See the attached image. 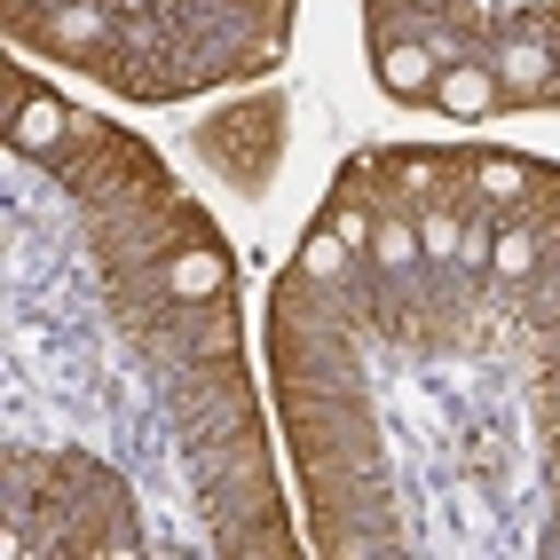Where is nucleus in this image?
Listing matches in <instances>:
<instances>
[{
    "label": "nucleus",
    "mask_w": 560,
    "mask_h": 560,
    "mask_svg": "<svg viewBox=\"0 0 560 560\" xmlns=\"http://www.w3.org/2000/svg\"><path fill=\"white\" fill-rule=\"evenodd\" d=\"M545 269V237H537V221H521V213H505L498 221V237H490V284H529Z\"/></svg>",
    "instance_id": "nucleus-9"
},
{
    "label": "nucleus",
    "mask_w": 560,
    "mask_h": 560,
    "mask_svg": "<svg viewBox=\"0 0 560 560\" xmlns=\"http://www.w3.org/2000/svg\"><path fill=\"white\" fill-rule=\"evenodd\" d=\"M159 284H166V301H230V284H237V269H230V245L221 237H182L166 260H159Z\"/></svg>",
    "instance_id": "nucleus-4"
},
{
    "label": "nucleus",
    "mask_w": 560,
    "mask_h": 560,
    "mask_svg": "<svg viewBox=\"0 0 560 560\" xmlns=\"http://www.w3.org/2000/svg\"><path fill=\"white\" fill-rule=\"evenodd\" d=\"M198 151L221 182H237V190H269V174L284 159V103L277 95H245L230 110H213L198 127Z\"/></svg>",
    "instance_id": "nucleus-1"
},
{
    "label": "nucleus",
    "mask_w": 560,
    "mask_h": 560,
    "mask_svg": "<svg viewBox=\"0 0 560 560\" xmlns=\"http://www.w3.org/2000/svg\"><path fill=\"white\" fill-rule=\"evenodd\" d=\"M410 269H427L419 221H410V213H380V237H371V277H410Z\"/></svg>",
    "instance_id": "nucleus-11"
},
{
    "label": "nucleus",
    "mask_w": 560,
    "mask_h": 560,
    "mask_svg": "<svg viewBox=\"0 0 560 560\" xmlns=\"http://www.w3.org/2000/svg\"><path fill=\"white\" fill-rule=\"evenodd\" d=\"M159 410H166V427L182 442H206V434H230L245 419H260L253 410V380H245V355L230 363H182V371H159Z\"/></svg>",
    "instance_id": "nucleus-2"
},
{
    "label": "nucleus",
    "mask_w": 560,
    "mask_h": 560,
    "mask_svg": "<svg viewBox=\"0 0 560 560\" xmlns=\"http://www.w3.org/2000/svg\"><path fill=\"white\" fill-rule=\"evenodd\" d=\"M490 71H498V88L505 103H552L560 95V32L552 24H498L490 32Z\"/></svg>",
    "instance_id": "nucleus-3"
},
{
    "label": "nucleus",
    "mask_w": 560,
    "mask_h": 560,
    "mask_svg": "<svg viewBox=\"0 0 560 560\" xmlns=\"http://www.w3.org/2000/svg\"><path fill=\"white\" fill-rule=\"evenodd\" d=\"M292 269H301L308 284H324V292H340V284L363 277V253L340 245V230H324V221H316V230L301 237V253H292Z\"/></svg>",
    "instance_id": "nucleus-10"
},
{
    "label": "nucleus",
    "mask_w": 560,
    "mask_h": 560,
    "mask_svg": "<svg viewBox=\"0 0 560 560\" xmlns=\"http://www.w3.org/2000/svg\"><path fill=\"white\" fill-rule=\"evenodd\" d=\"M529 182H537V166L513 159V151H481V159H466V198H474L481 213H498V221L529 206Z\"/></svg>",
    "instance_id": "nucleus-7"
},
{
    "label": "nucleus",
    "mask_w": 560,
    "mask_h": 560,
    "mask_svg": "<svg viewBox=\"0 0 560 560\" xmlns=\"http://www.w3.org/2000/svg\"><path fill=\"white\" fill-rule=\"evenodd\" d=\"M498 103H505V88H498L490 56H451V63H442V80H434V110H442V119L474 127V119H490Z\"/></svg>",
    "instance_id": "nucleus-6"
},
{
    "label": "nucleus",
    "mask_w": 560,
    "mask_h": 560,
    "mask_svg": "<svg viewBox=\"0 0 560 560\" xmlns=\"http://www.w3.org/2000/svg\"><path fill=\"white\" fill-rule=\"evenodd\" d=\"M71 127H80V103H63L56 88H32V95L9 110V151L32 159V166H48L63 142H71Z\"/></svg>",
    "instance_id": "nucleus-5"
},
{
    "label": "nucleus",
    "mask_w": 560,
    "mask_h": 560,
    "mask_svg": "<svg viewBox=\"0 0 560 560\" xmlns=\"http://www.w3.org/2000/svg\"><path fill=\"white\" fill-rule=\"evenodd\" d=\"M380 48V88L395 103H434V80H442V56L427 40H371Z\"/></svg>",
    "instance_id": "nucleus-8"
}]
</instances>
